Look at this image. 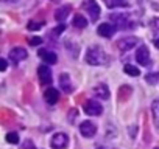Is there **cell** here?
Masks as SVG:
<instances>
[{
    "label": "cell",
    "mask_w": 159,
    "mask_h": 149,
    "mask_svg": "<svg viewBox=\"0 0 159 149\" xmlns=\"http://www.w3.org/2000/svg\"><path fill=\"white\" fill-rule=\"evenodd\" d=\"M86 62L91 65H106L108 54L100 47H91L86 53Z\"/></svg>",
    "instance_id": "1"
},
{
    "label": "cell",
    "mask_w": 159,
    "mask_h": 149,
    "mask_svg": "<svg viewBox=\"0 0 159 149\" xmlns=\"http://www.w3.org/2000/svg\"><path fill=\"white\" fill-rule=\"evenodd\" d=\"M83 8L88 10V14L91 16V20H92V22H97V20H98L102 11H100V6L97 5L95 0H86V2L83 3Z\"/></svg>",
    "instance_id": "2"
},
{
    "label": "cell",
    "mask_w": 159,
    "mask_h": 149,
    "mask_svg": "<svg viewBox=\"0 0 159 149\" xmlns=\"http://www.w3.org/2000/svg\"><path fill=\"white\" fill-rule=\"evenodd\" d=\"M50 144H52L53 149H66V147L69 146V137H67L66 134H62V132L55 134V135L52 137Z\"/></svg>",
    "instance_id": "3"
},
{
    "label": "cell",
    "mask_w": 159,
    "mask_h": 149,
    "mask_svg": "<svg viewBox=\"0 0 159 149\" xmlns=\"http://www.w3.org/2000/svg\"><path fill=\"white\" fill-rule=\"evenodd\" d=\"M84 112H86L88 115H91V117H98V115H102L103 107H102V104H100L98 101L89 100L88 103H84Z\"/></svg>",
    "instance_id": "4"
},
{
    "label": "cell",
    "mask_w": 159,
    "mask_h": 149,
    "mask_svg": "<svg viewBox=\"0 0 159 149\" xmlns=\"http://www.w3.org/2000/svg\"><path fill=\"white\" fill-rule=\"evenodd\" d=\"M136 61L140 65H148L150 64V51H148V48L145 45H140L136 50Z\"/></svg>",
    "instance_id": "5"
},
{
    "label": "cell",
    "mask_w": 159,
    "mask_h": 149,
    "mask_svg": "<svg viewBox=\"0 0 159 149\" xmlns=\"http://www.w3.org/2000/svg\"><path fill=\"white\" fill-rule=\"evenodd\" d=\"M80 132H81L84 137L91 138L97 134V126L92 121H83L81 124H80Z\"/></svg>",
    "instance_id": "6"
},
{
    "label": "cell",
    "mask_w": 159,
    "mask_h": 149,
    "mask_svg": "<svg viewBox=\"0 0 159 149\" xmlns=\"http://www.w3.org/2000/svg\"><path fill=\"white\" fill-rule=\"evenodd\" d=\"M38 74H39V79H41V84L44 86H48L52 84V71L47 65H39L38 68Z\"/></svg>",
    "instance_id": "7"
},
{
    "label": "cell",
    "mask_w": 159,
    "mask_h": 149,
    "mask_svg": "<svg viewBox=\"0 0 159 149\" xmlns=\"http://www.w3.org/2000/svg\"><path fill=\"white\" fill-rule=\"evenodd\" d=\"M137 45V39L136 37H123L117 42V47L120 51H128L131 48H134Z\"/></svg>",
    "instance_id": "8"
},
{
    "label": "cell",
    "mask_w": 159,
    "mask_h": 149,
    "mask_svg": "<svg viewBox=\"0 0 159 149\" xmlns=\"http://www.w3.org/2000/svg\"><path fill=\"white\" fill-rule=\"evenodd\" d=\"M114 31H116V27L111 25V23H108V22L100 23L98 28H97V33H98L102 37H111V36L114 34Z\"/></svg>",
    "instance_id": "9"
},
{
    "label": "cell",
    "mask_w": 159,
    "mask_h": 149,
    "mask_svg": "<svg viewBox=\"0 0 159 149\" xmlns=\"http://www.w3.org/2000/svg\"><path fill=\"white\" fill-rule=\"evenodd\" d=\"M27 56H28L27 50H25V48H20V47H16V48H13V50L10 51V57H11L14 62L24 61V59H27Z\"/></svg>",
    "instance_id": "10"
},
{
    "label": "cell",
    "mask_w": 159,
    "mask_h": 149,
    "mask_svg": "<svg viewBox=\"0 0 159 149\" xmlns=\"http://www.w3.org/2000/svg\"><path fill=\"white\" fill-rule=\"evenodd\" d=\"M59 86H61V89H62L66 93L73 92V84L70 83V78H69L67 73H62L61 76H59Z\"/></svg>",
    "instance_id": "11"
},
{
    "label": "cell",
    "mask_w": 159,
    "mask_h": 149,
    "mask_svg": "<svg viewBox=\"0 0 159 149\" xmlns=\"http://www.w3.org/2000/svg\"><path fill=\"white\" fill-rule=\"evenodd\" d=\"M38 54H39V57H41L44 62H47V64H56V61H58L56 54H55L53 51H50V50H39Z\"/></svg>",
    "instance_id": "12"
},
{
    "label": "cell",
    "mask_w": 159,
    "mask_h": 149,
    "mask_svg": "<svg viewBox=\"0 0 159 149\" xmlns=\"http://www.w3.org/2000/svg\"><path fill=\"white\" fill-rule=\"evenodd\" d=\"M94 93L95 96H98L100 100H108L109 98V89L106 84H98L94 87Z\"/></svg>",
    "instance_id": "13"
},
{
    "label": "cell",
    "mask_w": 159,
    "mask_h": 149,
    "mask_svg": "<svg viewBox=\"0 0 159 149\" xmlns=\"http://www.w3.org/2000/svg\"><path fill=\"white\" fill-rule=\"evenodd\" d=\"M44 98H45V101L48 103V104H55L58 100H59V92L56 90V89H47L45 92H44Z\"/></svg>",
    "instance_id": "14"
},
{
    "label": "cell",
    "mask_w": 159,
    "mask_h": 149,
    "mask_svg": "<svg viewBox=\"0 0 159 149\" xmlns=\"http://www.w3.org/2000/svg\"><path fill=\"white\" fill-rule=\"evenodd\" d=\"M105 2V5L108 6V8H111V10H114V8H126L129 3L126 2V0H103Z\"/></svg>",
    "instance_id": "15"
},
{
    "label": "cell",
    "mask_w": 159,
    "mask_h": 149,
    "mask_svg": "<svg viewBox=\"0 0 159 149\" xmlns=\"http://www.w3.org/2000/svg\"><path fill=\"white\" fill-rule=\"evenodd\" d=\"M70 10H72V8H70L69 5H64L62 8H58V10H56V13H55V19H56L58 22H62V20L69 16Z\"/></svg>",
    "instance_id": "16"
},
{
    "label": "cell",
    "mask_w": 159,
    "mask_h": 149,
    "mask_svg": "<svg viewBox=\"0 0 159 149\" xmlns=\"http://www.w3.org/2000/svg\"><path fill=\"white\" fill-rule=\"evenodd\" d=\"M151 110H153V120H154V126H156V130L159 132V100H156L151 106Z\"/></svg>",
    "instance_id": "17"
},
{
    "label": "cell",
    "mask_w": 159,
    "mask_h": 149,
    "mask_svg": "<svg viewBox=\"0 0 159 149\" xmlns=\"http://www.w3.org/2000/svg\"><path fill=\"white\" fill-rule=\"evenodd\" d=\"M73 27H76V28H84V27H88V20H86L81 14H76V16L73 17Z\"/></svg>",
    "instance_id": "18"
},
{
    "label": "cell",
    "mask_w": 159,
    "mask_h": 149,
    "mask_svg": "<svg viewBox=\"0 0 159 149\" xmlns=\"http://www.w3.org/2000/svg\"><path fill=\"white\" fill-rule=\"evenodd\" d=\"M123 70H125L126 74H129V76H139V74H140L139 68L134 67V65H131V64H126V65L123 67Z\"/></svg>",
    "instance_id": "19"
},
{
    "label": "cell",
    "mask_w": 159,
    "mask_h": 149,
    "mask_svg": "<svg viewBox=\"0 0 159 149\" xmlns=\"http://www.w3.org/2000/svg\"><path fill=\"white\" fill-rule=\"evenodd\" d=\"M7 141H8V143H13V144H17V143H19V135H17L16 132H10V134L7 135Z\"/></svg>",
    "instance_id": "20"
},
{
    "label": "cell",
    "mask_w": 159,
    "mask_h": 149,
    "mask_svg": "<svg viewBox=\"0 0 159 149\" xmlns=\"http://www.w3.org/2000/svg\"><path fill=\"white\" fill-rule=\"evenodd\" d=\"M41 27H42V23H41V22H30V23H28V30H31V31L41 30Z\"/></svg>",
    "instance_id": "21"
},
{
    "label": "cell",
    "mask_w": 159,
    "mask_h": 149,
    "mask_svg": "<svg viewBox=\"0 0 159 149\" xmlns=\"http://www.w3.org/2000/svg\"><path fill=\"white\" fill-rule=\"evenodd\" d=\"M28 42H30V45H41L42 44V39L41 37H30Z\"/></svg>",
    "instance_id": "22"
},
{
    "label": "cell",
    "mask_w": 159,
    "mask_h": 149,
    "mask_svg": "<svg viewBox=\"0 0 159 149\" xmlns=\"http://www.w3.org/2000/svg\"><path fill=\"white\" fill-rule=\"evenodd\" d=\"M151 27H153L154 31H159V19H154V20L151 22Z\"/></svg>",
    "instance_id": "23"
},
{
    "label": "cell",
    "mask_w": 159,
    "mask_h": 149,
    "mask_svg": "<svg viewBox=\"0 0 159 149\" xmlns=\"http://www.w3.org/2000/svg\"><path fill=\"white\" fill-rule=\"evenodd\" d=\"M64 30H66V25L62 23V25H59V27H58V28L55 30V34H61V33H62Z\"/></svg>",
    "instance_id": "24"
},
{
    "label": "cell",
    "mask_w": 159,
    "mask_h": 149,
    "mask_svg": "<svg viewBox=\"0 0 159 149\" xmlns=\"http://www.w3.org/2000/svg\"><path fill=\"white\" fill-rule=\"evenodd\" d=\"M0 70H7V61L5 59H0Z\"/></svg>",
    "instance_id": "25"
},
{
    "label": "cell",
    "mask_w": 159,
    "mask_h": 149,
    "mask_svg": "<svg viewBox=\"0 0 159 149\" xmlns=\"http://www.w3.org/2000/svg\"><path fill=\"white\" fill-rule=\"evenodd\" d=\"M154 45L159 48V37H157V39H154Z\"/></svg>",
    "instance_id": "26"
},
{
    "label": "cell",
    "mask_w": 159,
    "mask_h": 149,
    "mask_svg": "<svg viewBox=\"0 0 159 149\" xmlns=\"http://www.w3.org/2000/svg\"><path fill=\"white\" fill-rule=\"evenodd\" d=\"M3 2H17V0H3Z\"/></svg>",
    "instance_id": "27"
},
{
    "label": "cell",
    "mask_w": 159,
    "mask_h": 149,
    "mask_svg": "<svg viewBox=\"0 0 159 149\" xmlns=\"http://www.w3.org/2000/svg\"><path fill=\"white\" fill-rule=\"evenodd\" d=\"M156 149H159V147H156Z\"/></svg>",
    "instance_id": "28"
},
{
    "label": "cell",
    "mask_w": 159,
    "mask_h": 149,
    "mask_svg": "<svg viewBox=\"0 0 159 149\" xmlns=\"http://www.w3.org/2000/svg\"><path fill=\"white\" fill-rule=\"evenodd\" d=\"M53 2H55V0H53Z\"/></svg>",
    "instance_id": "29"
}]
</instances>
